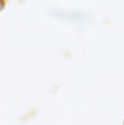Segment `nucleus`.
<instances>
[]
</instances>
